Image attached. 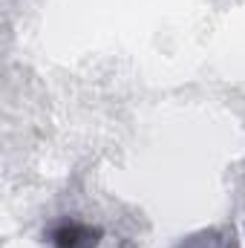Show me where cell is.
<instances>
[{
	"instance_id": "1",
	"label": "cell",
	"mask_w": 245,
	"mask_h": 248,
	"mask_svg": "<svg viewBox=\"0 0 245 248\" xmlns=\"http://www.w3.org/2000/svg\"><path fill=\"white\" fill-rule=\"evenodd\" d=\"M101 231L81 225V222H66L52 231V246L55 248H98Z\"/></svg>"
},
{
	"instance_id": "2",
	"label": "cell",
	"mask_w": 245,
	"mask_h": 248,
	"mask_svg": "<svg viewBox=\"0 0 245 248\" xmlns=\"http://www.w3.org/2000/svg\"><path fill=\"white\" fill-rule=\"evenodd\" d=\"M182 248H234V243L228 237H219V234H202V237H193Z\"/></svg>"
}]
</instances>
